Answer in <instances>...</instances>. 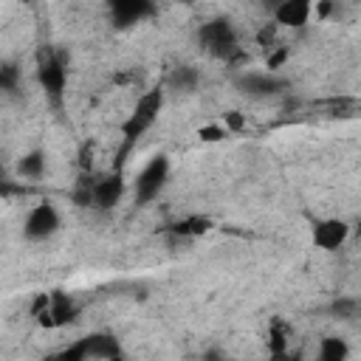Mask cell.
Returning <instances> with one entry per match:
<instances>
[{"instance_id":"cell-17","label":"cell","mask_w":361,"mask_h":361,"mask_svg":"<svg viewBox=\"0 0 361 361\" xmlns=\"http://www.w3.org/2000/svg\"><path fill=\"white\" fill-rule=\"evenodd\" d=\"M17 79H20L17 65H14V62H6V65L0 68V85H3V90H6V93H14V90H17Z\"/></svg>"},{"instance_id":"cell-2","label":"cell","mask_w":361,"mask_h":361,"mask_svg":"<svg viewBox=\"0 0 361 361\" xmlns=\"http://www.w3.org/2000/svg\"><path fill=\"white\" fill-rule=\"evenodd\" d=\"M197 42H200V48L206 54H212L217 59L231 62V59L240 56V37H237L231 20H226V17L206 20L200 25V31H197Z\"/></svg>"},{"instance_id":"cell-15","label":"cell","mask_w":361,"mask_h":361,"mask_svg":"<svg viewBox=\"0 0 361 361\" xmlns=\"http://www.w3.org/2000/svg\"><path fill=\"white\" fill-rule=\"evenodd\" d=\"M316 355H319L322 361H341V358H347V355H350V347H347V341H344V338L330 336V338H322V341H319Z\"/></svg>"},{"instance_id":"cell-8","label":"cell","mask_w":361,"mask_h":361,"mask_svg":"<svg viewBox=\"0 0 361 361\" xmlns=\"http://www.w3.org/2000/svg\"><path fill=\"white\" fill-rule=\"evenodd\" d=\"M76 313H79V310H76L73 299L65 296V293H48V296H39V299H37V307H34L37 322L45 324V327H62V324L73 322Z\"/></svg>"},{"instance_id":"cell-11","label":"cell","mask_w":361,"mask_h":361,"mask_svg":"<svg viewBox=\"0 0 361 361\" xmlns=\"http://www.w3.org/2000/svg\"><path fill=\"white\" fill-rule=\"evenodd\" d=\"M155 14L152 0H110V17L118 28H130Z\"/></svg>"},{"instance_id":"cell-14","label":"cell","mask_w":361,"mask_h":361,"mask_svg":"<svg viewBox=\"0 0 361 361\" xmlns=\"http://www.w3.org/2000/svg\"><path fill=\"white\" fill-rule=\"evenodd\" d=\"M197 82H200V73H197L192 65H180V68H175V71L166 76V87H169V90H178V93H192V90H197Z\"/></svg>"},{"instance_id":"cell-10","label":"cell","mask_w":361,"mask_h":361,"mask_svg":"<svg viewBox=\"0 0 361 361\" xmlns=\"http://www.w3.org/2000/svg\"><path fill=\"white\" fill-rule=\"evenodd\" d=\"M124 192H127V183H124V178L118 172L116 175H104V178H90V206H96L102 212L118 206Z\"/></svg>"},{"instance_id":"cell-6","label":"cell","mask_w":361,"mask_h":361,"mask_svg":"<svg viewBox=\"0 0 361 361\" xmlns=\"http://www.w3.org/2000/svg\"><path fill=\"white\" fill-rule=\"evenodd\" d=\"M37 79L45 90V96L59 104L62 102V93H65V85H68V62L62 54L56 51H48L39 56V65H37Z\"/></svg>"},{"instance_id":"cell-7","label":"cell","mask_w":361,"mask_h":361,"mask_svg":"<svg viewBox=\"0 0 361 361\" xmlns=\"http://www.w3.org/2000/svg\"><path fill=\"white\" fill-rule=\"evenodd\" d=\"M350 234H353V226L344 217H322L310 228V243H313V248L330 254V251L344 248L350 243Z\"/></svg>"},{"instance_id":"cell-3","label":"cell","mask_w":361,"mask_h":361,"mask_svg":"<svg viewBox=\"0 0 361 361\" xmlns=\"http://www.w3.org/2000/svg\"><path fill=\"white\" fill-rule=\"evenodd\" d=\"M169 175H172L169 158H166L164 152L152 155V158L135 172V178H133V197H135V203L147 206V203L158 200L161 192H164L166 183H169Z\"/></svg>"},{"instance_id":"cell-4","label":"cell","mask_w":361,"mask_h":361,"mask_svg":"<svg viewBox=\"0 0 361 361\" xmlns=\"http://www.w3.org/2000/svg\"><path fill=\"white\" fill-rule=\"evenodd\" d=\"M62 228V214L51 200L34 203L23 217V237L28 243H48Z\"/></svg>"},{"instance_id":"cell-1","label":"cell","mask_w":361,"mask_h":361,"mask_svg":"<svg viewBox=\"0 0 361 361\" xmlns=\"http://www.w3.org/2000/svg\"><path fill=\"white\" fill-rule=\"evenodd\" d=\"M164 102H166V90L164 87H149L135 99V104L130 107L127 118L121 121V135H124L127 147H133L138 138H144L155 127V121H158V116L164 110Z\"/></svg>"},{"instance_id":"cell-16","label":"cell","mask_w":361,"mask_h":361,"mask_svg":"<svg viewBox=\"0 0 361 361\" xmlns=\"http://www.w3.org/2000/svg\"><path fill=\"white\" fill-rule=\"evenodd\" d=\"M209 228V220H200V217H189V220H183V223H175V234H183V237H197V234H203Z\"/></svg>"},{"instance_id":"cell-19","label":"cell","mask_w":361,"mask_h":361,"mask_svg":"<svg viewBox=\"0 0 361 361\" xmlns=\"http://www.w3.org/2000/svg\"><path fill=\"white\" fill-rule=\"evenodd\" d=\"M279 3H282V0H259V6H262V8L268 11V14H271V11H274V8L279 6Z\"/></svg>"},{"instance_id":"cell-9","label":"cell","mask_w":361,"mask_h":361,"mask_svg":"<svg viewBox=\"0 0 361 361\" xmlns=\"http://www.w3.org/2000/svg\"><path fill=\"white\" fill-rule=\"evenodd\" d=\"M313 14H316V0H282V3L271 11L274 25L290 28V31L305 28Z\"/></svg>"},{"instance_id":"cell-20","label":"cell","mask_w":361,"mask_h":361,"mask_svg":"<svg viewBox=\"0 0 361 361\" xmlns=\"http://www.w3.org/2000/svg\"><path fill=\"white\" fill-rule=\"evenodd\" d=\"M180 3H192V0H180Z\"/></svg>"},{"instance_id":"cell-5","label":"cell","mask_w":361,"mask_h":361,"mask_svg":"<svg viewBox=\"0 0 361 361\" xmlns=\"http://www.w3.org/2000/svg\"><path fill=\"white\" fill-rule=\"evenodd\" d=\"M121 347L116 341V336L110 333H90L85 338H79L76 344H71L68 350H62V358L68 361H107V358H121Z\"/></svg>"},{"instance_id":"cell-13","label":"cell","mask_w":361,"mask_h":361,"mask_svg":"<svg viewBox=\"0 0 361 361\" xmlns=\"http://www.w3.org/2000/svg\"><path fill=\"white\" fill-rule=\"evenodd\" d=\"M240 87L245 93H251V96H274V93H279L285 87V82L279 76H274L271 71H265V73H254L251 71V73L240 76Z\"/></svg>"},{"instance_id":"cell-18","label":"cell","mask_w":361,"mask_h":361,"mask_svg":"<svg viewBox=\"0 0 361 361\" xmlns=\"http://www.w3.org/2000/svg\"><path fill=\"white\" fill-rule=\"evenodd\" d=\"M226 135V127H203L200 130V138L203 141H217V138H223Z\"/></svg>"},{"instance_id":"cell-12","label":"cell","mask_w":361,"mask_h":361,"mask_svg":"<svg viewBox=\"0 0 361 361\" xmlns=\"http://www.w3.org/2000/svg\"><path fill=\"white\" fill-rule=\"evenodd\" d=\"M14 172H17L20 180H39V178H45V172H48V155H45V149H28V152H23L17 158V164H14Z\"/></svg>"}]
</instances>
